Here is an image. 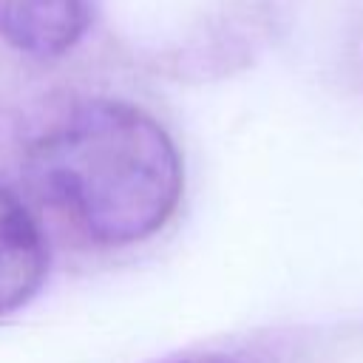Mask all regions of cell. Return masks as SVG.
Returning <instances> with one entry per match:
<instances>
[{
    "mask_svg": "<svg viewBox=\"0 0 363 363\" xmlns=\"http://www.w3.org/2000/svg\"><path fill=\"white\" fill-rule=\"evenodd\" d=\"M167 363H238L227 354H196V357H179V360H167Z\"/></svg>",
    "mask_w": 363,
    "mask_h": 363,
    "instance_id": "obj_4",
    "label": "cell"
},
{
    "mask_svg": "<svg viewBox=\"0 0 363 363\" xmlns=\"http://www.w3.org/2000/svg\"><path fill=\"white\" fill-rule=\"evenodd\" d=\"M45 275V235L23 199L0 184V318L23 309L40 292Z\"/></svg>",
    "mask_w": 363,
    "mask_h": 363,
    "instance_id": "obj_2",
    "label": "cell"
},
{
    "mask_svg": "<svg viewBox=\"0 0 363 363\" xmlns=\"http://www.w3.org/2000/svg\"><path fill=\"white\" fill-rule=\"evenodd\" d=\"M91 23V0H0V37L31 57L65 54Z\"/></svg>",
    "mask_w": 363,
    "mask_h": 363,
    "instance_id": "obj_3",
    "label": "cell"
},
{
    "mask_svg": "<svg viewBox=\"0 0 363 363\" xmlns=\"http://www.w3.org/2000/svg\"><path fill=\"white\" fill-rule=\"evenodd\" d=\"M34 193L105 247L156 235L182 199V159L167 130L119 99L77 105L31 147Z\"/></svg>",
    "mask_w": 363,
    "mask_h": 363,
    "instance_id": "obj_1",
    "label": "cell"
}]
</instances>
